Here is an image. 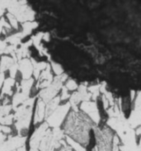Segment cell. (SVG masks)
<instances>
[{"label": "cell", "instance_id": "obj_1", "mask_svg": "<svg viewBox=\"0 0 141 151\" xmlns=\"http://www.w3.org/2000/svg\"><path fill=\"white\" fill-rule=\"evenodd\" d=\"M97 126L83 111H70L65 123L63 131L66 136L88 147L90 140V131Z\"/></svg>", "mask_w": 141, "mask_h": 151}, {"label": "cell", "instance_id": "obj_2", "mask_svg": "<svg viewBox=\"0 0 141 151\" xmlns=\"http://www.w3.org/2000/svg\"><path fill=\"white\" fill-rule=\"evenodd\" d=\"M36 96L28 98L21 106L13 111L14 114V128L17 131V135L27 136L29 129L32 124L33 115V107L36 105Z\"/></svg>", "mask_w": 141, "mask_h": 151}, {"label": "cell", "instance_id": "obj_3", "mask_svg": "<svg viewBox=\"0 0 141 151\" xmlns=\"http://www.w3.org/2000/svg\"><path fill=\"white\" fill-rule=\"evenodd\" d=\"M96 140L95 148L97 151H112L113 139L115 133L108 127L102 128L95 126L93 129Z\"/></svg>", "mask_w": 141, "mask_h": 151}, {"label": "cell", "instance_id": "obj_4", "mask_svg": "<svg viewBox=\"0 0 141 151\" xmlns=\"http://www.w3.org/2000/svg\"><path fill=\"white\" fill-rule=\"evenodd\" d=\"M7 12L16 17L21 24L27 22H33L36 16L35 11L28 4H20L19 1H11V4L7 8Z\"/></svg>", "mask_w": 141, "mask_h": 151}, {"label": "cell", "instance_id": "obj_5", "mask_svg": "<svg viewBox=\"0 0 141 151\" xmlns=\"http://www.w3.org/2000/svg\"><path fill=\"white\" fill-rule=\"evenodd\" d=\"M71 111V106L69 102H65L64 104H60L57 107V109L52 114L50 115L45 119V122L48 124L50 128H60L65 123L69 111Z\"/></svg>", "mask_w": 141, "mask_h": 151}, {"label": "cell", "instance_id": "obj_6", "mask_svg": "<svg viewBox=\"0 0 141 151\" xmlns=\"http://www.w3.org/2000/svg\"><path fill=\"white\" fill-rule=\"evenodd\" d=\"M79 110L83 111L85 115H87L95 125L97 126L99 125L101 121V116H100V112L97 102L89 101V102H82L79 105Z\"/></svg>", "mask_w": 141, "mask_h": 151}, {"label": "cell", "instance_id": "obj_7", "mask_svg": "<svg viewBox=\"0 0 141 151\" xmlns=\"http://www.w3.org/2000/svg\"><path fill=\"white\" fill-rule=\"evenodd\" d=\"M27 136L21 135H8V139L2 145H0V151H13L18 150L19 148L26 146Z\"/></svg>", "mask_w": 141, "mask_h": 151}, {"label": "cell", "instance_id": "obj_8", "mask_svg": "<svg viewBox=\"0 0 141 151\" xmlns=\"http://www.w3.org/2000/svg\"><path fill=\"white\" fill-rule=\"evenodd\" d=\"M50 129L48 124L44 122L36 127L32 135L29 139V147L30 149H38L40 141L44 138L46 132Z\"/></svg>", "mask_w": 141, "mask_h": 151}, {"label": "cell", "instance_id": "obj_9", "mask_svg": "<svg viewBox=\"0 0 141 151\" xmlns=\"http://www.w3.org/2000/svg\"><path fill=\"white\" fill-rule=\"evenodd\" d=\"M18 72L22 76V79H29L33 78L34 67L30 58H25L17 62Z\"/></svg>", "mask_w": 141, "mask_h": 151}, {"label": "cell", "instance_id": "obj_10", "mask_svg": "<svg viewBox=\"0 0 141 151\" xmlns=\"http://www.w3.org/2000/svg\"><path fill=\"white\" fill-rule=\"evenodd\" d=\"M45 121V103L40 98L37 97L36 105H35V112L33 116V125H40Z\"/></svg>", "mask_w": 141, "mask_h": 151}, {"label": "cell", "instance_id": "obj_11", "mask_svg": "<svg viewBox=\"0 0 141 151\" xmlns=\"http://www.w3.org/2000/svg\"><path fill=\"white\" fill-rule=\"evenodd\" d=\"M128 120L129 126L134 130L141 126V105L133 107V110L129 115Z\"/></svg>", "mask_w": 141, "mask_h": 151}, {"label": "cell", "instance_id": "obj_12", "mask_svg": "<svg viewBox=\"0 0 141 151\" xmlns=\"http://www.w3.org/2000/svg\"><path fill=\"white\" fill-rule=\"evenodd\" d=\"M16 79L8 77L5 78L4 83V85L2 87V89L0 91V93L2 94L3 96H8V97H11L13 96L14 94V91L13 88H15L16 85Z\"/></svg>", "mask_w": 141, "mask_h": 151}, {"label": "cell", "instance_id": "obj_13", "mask_svg": "<svg viewBox=\"0 0 141 151\" xmlns=\"http://www.w3.org/2000/svg\"><path fill=\"white\" fill-rule=\"evenodd\" d=\"M32 96L25 94L22 92H15L13 96H12V100H11V104L12 106V110L14 111L17 107L21 106L23 104L28 98H30Z\"/></svg>", "mask_w": 141, "mask_h": 151}, {"label": "cell", "instance_id": "obj_14", "mask_svg": "<svg viewBox=\"0 0 141 151\" xmlns=\"http://www.w3.org/2000/svg\"><path fill=\"white\" fill-rule=\"evenodd\" d=\"M15 63H17L14 60V59L10 55H2L0 56V71L5 73L8 71L9 69L12 67Z\"/></svg>", "mask_w": 141, "mask_h": 151}, {"label": "cell", "instance_id": "obj_15", "mask_svg": "<svg viewBox=\"0 0 141 151\" xmlns=\"http://www.w3.org/2000/svg\"><path fill=\"white\" fill-rule=\"evenodd\" d=\"M60 98L58 95L56 98H55L51 101H50L45 104V119L56 110L57 107L60 105Z\"/></svg>", "mask_w": 141, "mask_h": 151}, {"label": "cell", "instance_id": "obj_16", "mask_svg": "<svg viewBox=\"0 0 141 151\" xmlns=\"http://www.w3.org/2000/svg\"><path fill=\"white\" fill-rule=\"evenodd\" d=\"M35 81L36 80L33 78H29V79H22L20 83H20L21 92L31 96L33 86H34L35 83H36Z\"/></svg>", "mask_w": 141, "mask_h": 151}, {"label": "cell", "instance_id": "obj_17", "mask_svg": "<svg viewBox=\"0 0 141 151\" xmlns=\"http://www.w3.org/2000/svg\"><path fill=\"white\" fill-rule=\"evenodd\" d=\"M24 38L22 37V34L21 32H17L16 33H12L9 36H7L6 38L4 39L6 42L8 43V45H16V46H19L22 44V41Z\"/></svg>", "mask_w": 141, "mask_h": 151}, {"label": "cell", "instance_id": "obj_18", "mask_svg": "<svg viewBox=\"0 0 141 151\" xmlns=\"http://www.w3.org/2000/svg\"><path fill=\"white\" fill-rule=\"evenodd\" d=\"M38 22H36L35 21L33 22H27L22 24V31L21 32L22 34V37L23 38H26L27 36H30L33 30L38 27Z\"/></svg>", "mask_w": 141, "mask_h": 151}, {"label": "cell", "instance_id": "obj_19", "mask_svg": "<svg viewBox=\"0 0 141 151\" xmlns=\"http://www.w3.org/2000/svg\"><path fill=\"white\" fill-rule=\"evenodd\" d=\"M65 141L67 145H69V147L71 148V150L73 151H88L87 150V147L83 146V145H81L80 143L75 141L74 139H73L72 138H70L69 136L65 135Z\"/></svg>", "mask_w": 141, "mask_h": 151}, {"label": "cell", "instance_id": "obj_20", "mask_svg": "<svg viewBox=\"0 0 141 151\" xmlns=\"http://www.w3.org/2000/svg\"><path fill=\"white\" fill-rule=\"evenodd\" d=\"M5 17L8 20V23L12 27V28L15 31H18L19 29V22L16 18V17L13 16L12 14L9 13V12H6L5 14Z\"/></svg>", "mask_w": 141, "mask_h": 151}, {"label": "cell", "instance_id": "obj_21", "mask_svg": "<svg viewBox=\"0 0 141 151\" xmlns=\"http://www.w3.org/2000/svg\"><path fill=\"white\" fill-rule=\"evenodd\" d=\"M13 124H14V114H13V112L0 119V125H2V126L11 127Z\"/></svg>", "mask_w": 141, "mask_h": 151}, {"label": "cell", "instance_id": "obj_22", "mask_svg": "<svg viewBox=\"0 0 141 151\" xmlns=\"http://www.w3.org/2000/svg\"><path fill=\"white\" fill-rule=\"evenodd\" d=\"M50 68H51V70L53 71V73L55 74V76H60V75L65 73L63 67L60 64H58V63L51 61L50 63Z\"/></svg>", "mask_w": 141, "mask_h": 151}, {"label": "cell", "instance_id": "obj_23", "mask_svg": "<svg viewBox=\"0 0 141 151\" xmlns=\"http://www.w3.org/2000/svg\"><path fill=\"white\" fill-rule=\"evenodd\" d=\"M12 104L9 105H0V119L4 117L7 115H9L12 113Z\"/></svg>", "mask_w": 141, "mask_h": 151}, {"label": "cell", "instance_id": "obj_24", "mask_svg": "<svg viewBox=\"0 0 141 151\" xmlns=\"http://www.w3.org/2000/svg\"><path fill=\"white\" fill-rule=\"evenodd\" d=\"M65 86L69 91H77L78 88V84L72 78H68V80L65 83Z\"/></svg>", "mask_w": 141, "mask_h": 151}, {"label": "cell", "instance_id": "obj_25", "mask_svg": "<svg viewBox=\"0 0 141 151\" xmlns=\"http://www.w3.org/2000/svg\"><path fill=\"white\" fill-rule=\"evenodd\" d=\"M11 4V1H2L0 0V18L6 14L7 12V8Z\"/></svg>", "mask_w": 141, "mask_h": 151}, {"label": "cell", "instance_id": "obj_26", "mask_svg": "<svg viewBox=\"0 0 141 151\" xmlns=\"http://www.w3.org/2000/svg\"><path fill=\"white\" fill-rule=\"evenodd\" d=\"M60 98L61 102H65L67 100H69L71 94H69V91L65 85L63 86V88H61L60 91V95H59Z\"/></svg>", "mask_w": 141, "mask_h": 151}, {"label": "cell", "instance_id": "obj_27", "mask_svg": "<svg viewBox=\"0 0 141 151\" xmlns=\"http://www.w3.org/2000/svg\"><path fill=\"white\" fill-rule=\"evenodd\" d=\"M0 25L3 27V28L7 32V33L9 32H11L12 30V27L10 26V24L8 23V20L6 19V17H5V15H4L3 17H1L0 18Z\"/></svg>", "mask_w": 141, "mask_h": 151}, {"label": "cell", "instance_id": "obj_28", "mask_svg": "<svg viewBox=\"0 0 141 151\" xmlns=\"http://www.w3.org/2000/svg\"><path fill=\"white\" fill-rule=\"evenodd\" d=\"M8 73H9V77L16 79L17 75V73H18V65H17V63H15V64L9 69Z\"/></svg>", "mask_w": 141, "mask_h": 151}, {"label": "cell", "instance_id": "obj_29", "mask_svg": "<svg viewBox=\"0 0 141 151\" xmlns=\"http://www.w3.org/2000/svg\"><path fill=\"white\" fill-rule=\"evenodd\" d=\"M0 130L2 131L3 133H4L5 135H11L12 133V129L11 127H8V126H2L0 125Z\"/></svg>", "mask_w": 141, "mask_h": 151}, {"label": "cell", "instance_id": "obj_30", "mask_svg": "<svg viewBox=\"0 0 141 151\" xmlns=\"http://www.w3.org/2000/svg\"><path fill=\"white\" fill-rule=\"evenodd\" d=\"M7 46H8V43L6 42V41L0 39V56L4 55V50H5Z\"/></svg>", "mask_w": 141, "mask_h": 151}, {"label": "cell", "instance_id": "obj_31", "mask_svg": "<svg viewBox=\"0 0 141 151\" xmlns=\"http://www.w3.org/2000/svg\"><path fill=\"white\" fill-rule=\"evenodd\" d=\"M133 103L134 107L141 105V91H140V92H138L137 93V94H136V98L135 99V101H134Z\"/></svg>", "mask_w": 141, "mask_h": 151}, {"label": "cell", "instance_id": "obj_32", "mask_svg": "<svg viewBox=\"0 0 141 151\" xmlns=\"http://www.w3.org/2000/svg\"><path fill=\"white\" fill-rule=\"evenodd\" d=\"M101 101H102V104H103V107H104V109L106 111L107 109H108L109 107H110V104H109L108 100L106 99V98L103 94H101Z\"/></svg>", "mask_w": 141, "mask_h": 151}, {"label": "cell", "instance_id": "obj_33", "mask_svg": "<svg viewBox=\"0 0 141 151\" xmlns=\"http://www.w3.org/2000/svg\"><path fill=\"white\" fill-rule=\"evenodd\" d=\"M8 135H5L4 133L2 132V131L0 130V145H2L6 141V139H8Z\"/></svg>", "mask_w": 141, "mask_h": 151}, {"label": "cell", "instance_id": "obj_34", "mask_svg": "<svg viewBox=\"0 0 141 151\" xmlns=\"http://www.w3.org/2000/svg\"><path fill=\"white\" fill-rule=\"evenodd\" d=\"M9 104H11V100H10L9 97L8 96H4L0 105H9Z\"/></svg>", "mask_w": 141, "mask_h": 151}, {"label": "cell", "instance_id": "obj_35", "mask_svg": "<svg viewBox=\"0 0 141 151\" xmlns=\"http://www.w3.org/2000/svg\"><path fill=\"white\" fill-rule=\"evenodd\" d=\"M5 78H6L5 73L1 72V73H0V91H1V89H2V87H3V85H4V80H5Z\"/></svg>", "mask_w": 141, "mask_h": 151}, {"label": "cell", "instance_id": "obj_36", "mask_svg": "<svg viewBox=\"0 0 141 151\" xmlns=\"http://www.w3.org/2000/svg\"><path fill=\"white\" fill-rule=\"evenodd\" d=\"M136 94H137V93L135 91H134V90L130 91V102H132V103H133L135 99L136 98Z\"/></svg>", "mask_w": 141, "mask_h": 151}, {"label": "cell", "instance_id": "obj_37", "mask_svg": "<svg viewBox=\"0 0 141 151\" xmlns=\"http://www.w3.org/2000/svg\"><path fill=\"white\" fill-rule=\"evenodd\" d=\"M43 40L45 41H48L50 40V34L48 32L44 33V35H43Z\"/></svg>", "mask_w": 141, "mask_h": 151}, {"label": "cell", "instance_id": "obj_38", "mask_svg": "<svg viewBox=\"0 0 141 151\" xmlns=\"http://www.w3.org/2000/svg\"><path fill=\"white\" fill-rule=\"evenodd\" d=\"M17 151H29L27 150V147L26 146H23V147L19 148L18 150H17Z\"/></svg>", "mask_w": 141, "mask_h": 151}, {"label": "cell", "instance_id": "obj_39", "mask_svg": "<svg viewBox=\"0 0 141 151\" xmlns=\"http://www.w3.org/2000/svg\"><path fill=\"white\" fill-rule=\"evenodd\" d=\"M4 29L3 28V27H2V26L0 25V35H2V34H3V32H4Z\"/></svg>", "mask_w": 141, "mask_h": 151}, {"label": "cell", "instance_id": "obj_40", "mask_svg": "<svg viewBox=\"0 0 141 151\" xmlns=\"http://www.w3.org/2000/svg\"><path fill=\"white\" fill-rule=\"evenodd\" d=\"M29 151H40L38 149H29Z\"/></svg>", "mask_w": 141, "mask_h": 151}]
</instances>
